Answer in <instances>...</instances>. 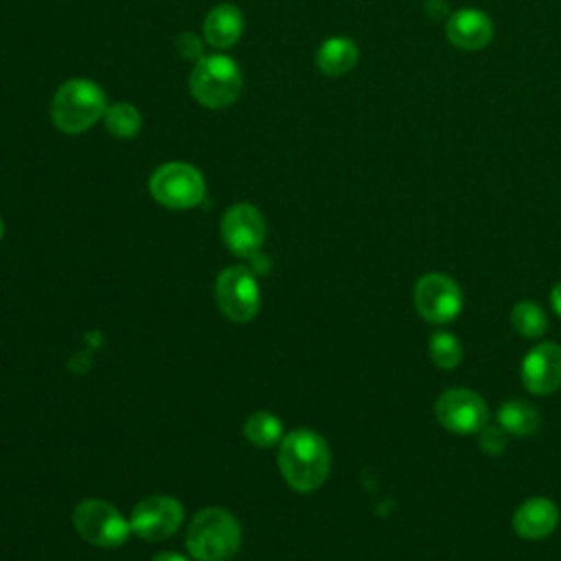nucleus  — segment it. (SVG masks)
I'll use <instances>...</instances> for the list:
<instances>
[{"label": "nucleus", "instance_id": "nucleus-2", "mask_svg": "<svg viewBox=\"0 0 561 561\" xmlns=\"http://www.w3.org/2000/svg\"><path fill=\"white\" fill-rule=\"evenodd\" d=\"M103 88L92 79L64 81L50 101V121L64 134H81L103 118L107 110Z\"/></svg>", "mask_w": 561, "mask_h": 561}, {"label": "nucleus", "instance_id": "nucleus-19", "mask_svg": "<svg viewBox=\"0 0 561 561\" xmlns=\"http://www.w3.org/2000/svg\"><path fill=\"white\" fill-rule=\"evenodd\" d=\"M243 434L252 445H256L261 449H267V447L283 440V423L272 412L259 410V412H252L245 419Z\"/></svg>", "mask_w": 561, "mask_h": 561}, {"label": "nucleus", "instance_id": "nucleus-5", "mask_svg": "<svg viewBox=\"0 0 561 561\" xmlns=\"http://www.w3.org/2000/svg\"><path fill=\"white\" fill-rule=\"evenodd\" d=\"M151 197L171 210H188L206 197V180L202 171L188 162L171 160L160 164L149 178Z\"/></svg>", "mask_w": 561, "mask_h": 561}, {"label": "nucleus", "instance_id": "nucleus-8", "mask_svg": "<svg viewBox=\"0 0 561 561\" xmlns=\"http://www.w3.org/2000/svg\"><path fill=\"white\" fill-rule=\"evenodd\" d=\"M221 239L226 248L241 256L252 259L261 254L265 241V219L261 210L248 202L232 204L221 217Z\"/></svg>", "mask_w": 561, "mask_h": 561}, {"label": "nucleus", "instance_id": "nucleus-10", "mask_svg": "<svg viewBox=\"0 0 561 561\" xmlns=\"http://www.w3.org/2000/svg\"><path fill=\"white\" fill-rule=\"evenodd\" d=\"M438 423L454 434H476L489 421V408L482 397L467 388L443 392L434 405Z\"/></svg>", "mask_w": 561, "mask_h": 561}, {"label": "nucleus", "instance_id": "nucleus-21", "mask_svg": "<svg viewBox=\"0 0 561 561\" xmlns=\"http://www.w3.org/2000/svg\"><path fill=\"white\" fill-rule=\"evenodd\" d=\"M430 357L438 368H456L462 359V348L456 335L447 331H438L430 340Z\"/></svg>", "mask_w": 561, "mask_h": 561}, {"label": "nucleus", "instance_id": "nucleus-24", "mask_svg": "<svg viewBox=\"0 0 561 561\" xmlns=\"http://www.w3.org/2000/svg\"><path fill=\"white\" fill-rule=\"evenodd\" d=\"M425 11H427V15H430L432 20L443 18V15H447V2H445V0H427Z\"/></svg>", "mask_w": 561, "mask_h": 561}, {"label": "nucleus", "instance_id": "nucleus-26", "mask_svg": "<svg viewBox=\"0 0 561 561\" xmlns=\"http://www.w3.org/2000/svg\"><path fill=\"white\" fill-rule=\"evenodd\" d=\"M151 561H188V559L178 552H158Z\"/></svg>", "mask_w": 561, "mask_h": 561}, {"label": "nucleus", "instance_id": "nucleus-9", "mask_svg": "<svg viewBox=\"0 0 561 561\" xmlns=\"http://www.w3.org/2000/svg\"><path fill=\"white\" fill-rule=\"evenodd\" d=\"M184 508L171 495H149L140 500L129 517L131 533L145 541H162L182 526Z\"/></svg>", "mask_w": 561, "mask_h": 561}, {"label": "nucleus", "instance_id": "nucleus-18", "mask_svg": "<svg viewBox=\"0 0 561 561\" xmlns=\"http://www.w3.org/2000/svg\"><path fill=\"white\" fill-rule=\"evenodd\" d=\"M103 125L114 138L129 140V138L138 136V131L142 127V116L136 105H131L127 101H118V103L107 105V110L103 114Z\"/></svg>", "mask_w": 561, "mask_h": 561}, {"label": "nucleus", "instance_id": "nucleus-15", "mask_svg": "<svg viewBox=\"0 0 561 561\" xmlns=\"http://www.w3.org/2000/svg\"><path fill=\"white\" fill-rule=\"evenodd\" d=\"M559 524L557 506L546 497H530L526 500L513 517L515 533L522 539H543L548 537Z\"/></svg>", "mask_w": 561, "mask_h": 561}, {"label": "nucleus", "instance_id": "nucleus-1", "mask_svg": "<svg viewBox=\"0 0 561 561\" xmlns=\"http://www.w3.org/2000/svg\"><path fill=\"white\" fill-rule=\"evenodd\" d=\"M278 469L285 482L309 493L320 489L331 471V451L327 440L307 427H298L283 436L278 447Z\"/></svg>", "mask_w": 561, "mask_h": 561}, {"label": "nucleus", "instance_id": "nucleus-27", "mask_svg": "<svg viewBox=\"0 0 561 561\" xmlns=\"http://www.w3.org/2000/svg\"><path fill=\"white\" fill-rule=\"evenodd\" d=\"M2 234H4V219H2V215H0V239H2Z\"/></svg>", "mask_w": 561, "mask_h": 561}, {"label": "nucleus", "instance_id": "nucleus-13", "mask_svg": "<svg viewBox=\"0 0 561 561\" xmlns=\"http://www.w3.org/2000/svg\"><path fill=\"white\" fill-rule=\"evenodd\" d=\"M445 31H447V39L465 53L482 50L493 39L491 18L484 11L471 9V7L451 13Z\"/></svg>", "mask_w": 561, "mask_h": 561}, {"label": "nucleus", "instance_id": "nucleus-7", "mask_svg": "<svg viewBox=\"0 0 561 561\" xmlns=\"http://www.w3.org/2000/svg\"><path fill=\"white\" fill-rule=\"evenodd\" d=\"M215 300L219 311L237 322H250L261 307V291L254 272L245 265H230L215 280Z\"/></svg>", "mask_w": 561, "mask_h": 561}, {"label": "nucleus", "instance_id": "nucleus-6", "mask_svg": "<svg viewBox=\"0 0 561 561\" xmlns=\"http://www.w3.org/2000/svg\"><path fill=\"white\" fill-rule=\"evenodd\" d=\"M72 526L79 537L101 548L123 546L131 533L129 519H125L114 504L94 497H88L75 506Z\"/></svg>", "mask_w": 561, "mask_h": 561}, {"label": "nucleus", "instance_id": "nucleus-4", "mask_svg": "<svg viewBox=\"0 0 561 561\" xmlns=\"http://www.w3.org/2000/svg\"><path fill=\"white\" fill-rule=\"evenodd\" d=\"M241 85L243 77L239 64L224 53L204 55L188 77L193 99L208 110L230 107L239 99Z\"/></svg>", "mask_w": 561, "mask_h": 561}, {"label": "nucleus", "instance_id": "nucleus-23", "mask_svg": "<svg viewBox=\"0 0 561 561\" xmlns=\"http://www.w3.org/2000/svg\"><path fill=\"white\" fill-rule=\"evenodd\" d=\"M504 443H506V432L502 427H489L484 425L480 430V447L486 451V454H500L504 449Z\"/></svg>", "mask_w": 561, "mask_h": 561}, {"label": "nucleus", "instance_id": "nucleus-20", "mask_svg": "<svg viewBox=\"0 0 561 561\" xmlns=\"http://www.w3.org/2000/svg\"><path fill=\"white\" fill-rule=\"evenodd\" d=\"M511 322L524 337H539L546 331V313L533 300H522L511 311Z\"/></svg>", "mask_w": 561, "mask_h": 561}, {"label": "nucleus", "instance_id": "nucleus-11", "mask_svg": "<svg viewBox=\"0 0 561 561\" xmlns=\"http://www.w3.org/2000/svg\"><path fill=\"white\" fill-rule=\"evenodd\" d=\"M414 307L427 322L445 324L462 309L460 287L445 274H425L414 287Z\"/></svg>", "mask_w": 561, "mask_h": 561}, {"label": "nucleus", "instance_id": "nucleus-25", "mask_svg": "<svg viewBox=\"0 0 561 561\" xmlns=\"http://www.w3.org/2000/svg\"><path fill=\"white\" fill-rule=\"evenodd\" d=\"M550 302H552L554 311L561 316V283H557L554 289L550 291Z\"/></svg>", "mask_w": 561, "mask_h": 561}, {"label": "nucleus", "instance_id": "nucleus-22", "mask_svg": "<svg viewBox=\"0 0 561 561\" xmlns=\"http://www.w3.org/2000/svg\"><path fill=\"white\" fill-rule=\"evenodd\" d=\"M175 50L182 59L197 64L206 53H204V39L197 33L184 31L175 37Z\"/></svg>", "mask_w": 561, "mask_h": 561}, {"label": "nucleus", "instance_id": "nucleus-14", "mask_svg": "<svg viewBox=\"0 0 561 561\" xmlns=\"http://www.w3.org/2000/svg\"><path fill=\"white\" fill-rule=\"evenodd\" d=\"M243 26L245 22H243L241 9H237L230 2H221L206 13L202 22V35L206 44H210L213 48L226 50L241 39Z\"/></svg>", "mask_w": 561, "mask_h": 561}, {"label": "nucleus", "instance_id": "nucleus-12", "mask_svg": "<svg viewBox=\"0 0 561 561\" xmlns=\"http://www.w3.org/2000/svg\"><path fill=\"white\" fill-rule=\"evenodd\" d=\"M522 381L533 394H550L561 386V346L541 342L522 362Z\"/></svg>", "mask_w": 561, "mask_h": 561}, {"label": "nucleus", "instance_id": "nucleus-3", "mask_svg": "<svg viewBox=\"0 0 561 561\" xmlns=\"http://www.w3.org/2000/svg\"><path fill=\"white\" fill-rule=\"evenodd\" d=\"M241 548V526L224 508L199 511L186 528V550L197 561H228Z\"/></svg>", "mask_w": 561, "mask_h": 561}, {"label": "nucleus", "instance_id": "nucleus-16", "mask_svg": "<svg viewBox=\"0 0 561 561\" xmlns=\"http://www.w3.org/2000/svg\"><path fill=\"white\" fill-rule=\"evenodd\" d=\"M359 59V48L351 37H329L316 50V66L327 77L348 75Z\"/></svg>", "mask_w": 561, "mask_h": 561}, {"label": "nucleus", "instance_id": "nucleus-17", "mask_svg": "<svg viewBox=\"0 0 561 561\" xmlns=\"http://www.w3.org/2000/svg\"><path fill=\"white\" fill-rule=\"evenodd\" d=\"M497 421L506 434H515V436H528L539 427L537 410L530 403L517 401V399L506 401L497 410Z\"/></svg>", "mask_w": 561, "mask_h": 561}]
</instances>
